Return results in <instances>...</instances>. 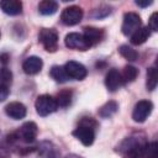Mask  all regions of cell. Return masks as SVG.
<instances>
[{
  "mask_svg": "<svg viewBox=\"0 0 158 158\" xmlns=\"http://www.w3.org/2000/svg\"><path fill=\"white\" fill-rule=\"evenodd\" d=\"M95 126L96 122L91 117H84L80 121V125L73 131V136L84 146H91L95 139Z\"/></svg>",
  "mask_w": 158,
  "mask_h": 158,
  "instance_id": "obj_1",
  "label": "cell"
},
{
  "mask_svg": "<svg viewBox=\"0 0 158 158\" xmlns=\"http://www.w3.org/2000/svg\"><path fill=\"white\" fill-rule=\"evenodd\" d=\"M35 107H36V111L40 116H48L49 114L54 112L58 109V105H57L56 98L47 95V94H43L36 99Z\"/></svg>",
  "mask_w": 158,
  "mask_h": 158,
  "instance_id": "obj_2",
  "label": "cell"
},
{
  "mask_svg": "<svg viewBox=\"0 0 158 158\" xmlns=\"http://www.w3.org/2000/svg\"><path fill=\"white\" fill-rule=\"evenodd\" d=\"M38 40L47 52H56L58 48V33L53 28H42Z\"/></svg>",
  "mask_w": 158,
  "mask_h": 158,
  "instance_id": "obj_3",
  "label": "cell"
},
{
  "mask_svg": "<svg viewBox=\"0 0 158 158\" xmlns=\"http://www.w3.org/2000/svg\"><path fill=\"white\" fill-rule=\"evenodd\" d=\"M37 133H38L37 125L32 121H28V122H25L19 128V131L15 133V137L17 141H22L25 143H31L37 137Z\"/></svg>",
  "mask_w": 158,
  "mask_h": 158,
  "instance_id": "obj_4",
  "label": "cell"
},
{
  "mask_svg": "<svg viewBox=\"0 0 158 158\" xmlns=\"http://www.w3.org/2000/svg\"><path fill=\"white\" fill-rule=\"evenodd\" d=\"M153 110V104L149 100H139L132 111V118L135 122L142 123L147 120V117L151 115Z\"/></svg>",
  "mask_w": 158,
  "mask_h": 158,
  "instance_id": "obj_5",
  "label": "cell"
},
{
  "mask_svg": "<svg viewBox=\"0 0 158 158\" xmlns=\"http://www.w3.org/2000/svg\"><path fill=\"white\" fill-rule=\"evenodd\" d=\"M64 43L68 48L77 51H88L91 47L90 43L86 41V38L83 36V33H77V32L68 33L64 38Z\"/></svg>",
  "mask_w": 158,
  "mask_h": 158,
  "instance_id": "obj_6",
  "label": "cell"
},
{
  "mask_svg": "<svg viewBox=\"0 0 158 158\" xmlns=\"http://www.w3.org/2000/svg\"><path fill=\"white\" fill-rule=\"evenodd\" d=\"M81 19H83V10L79 6L65 7L60 14V21L67 26L78 25L81 21Z\"/></svg>",
  "mask_w": 158,
  "mask_h": 158,
  "instance_id": "obj_7",
  "label": "cell"
},
{
  "mask_svg": "<svg viewBox=\"0 0 158 158\" xmlns=\"http://www.w3.org/2000/svg\"><path fill=\"white\" fill-rule=\"evenodd\" d=\"M141 27V17L136 12H126L123 15V21L121 26V31L125 36H131Z\"/></svg>",
  "mask_w": 158,
  "mask_h": 158,
  "instance_id": "obj_8",
  "label": "cell"
},
{
  "mask_svg": "<svg viewBox=\"0 0 158 158\" xmlns=\"http://www.w3.org/2000/svg\"><path fill=\"white\" fill-rule=\"evenodd\" d=\"M64 69H65V73H67L68 78L74 79V80H83L88 74L86 68L81 63L75 62V60L67 62L65 65H64Z\"/></svg>",
  "mask_w": 158,
  "mask_h": 158,
  "instance_id": "obj_9",
  "label": "cell"
},
{
  "mask_svg": "<svg viewBox=\"0 0 158 158\" xmlns=\"http://www.w3.org/2000/svg\"><path fill=\"white\" fill-rule=\"evenodd\" d=\"M38 158H60L59 148L51 141H43L37 147Z\"/></svg>",
  "mask_w": 158,
  "mask_h": 158,
  "instance_id": "obj_10",
  "label": "cell"
},
{
  "mask_svg": "<svg viewBox=\"0 0 158 158\" xmlns=\"http://www.w3.org/2000/svg\"><path fill=\"white\" fill-rule=\"evenodd\" d=\"M122 84H123V81L121 78V73L115 68L110 69L105 77V85H106L107 90L114 93V91L118 90Z\"/></svg>",
  "mask_w": 158,
  "mask_h": 158,
  "instance_id": "obj_11",
  "label": "cell"
},
{
  "mask_svg": "<svg viewBox=\"0 0 158 158\" xmlns=\"http://www.w3.org/2000/svg\"><path fill=\"white\" fill-rule=\"evenodd\" d=\"M26 106L22 102L12 101L5 106V114L12 120H21L26 116Z\"/></svg>",
  "mask_w": 158,
  "mask_h": 158,
  "instance_id": "obj_12",
  "label": "cell"
},
{
  "mask_svg": "<svg viewBox=\"0 0 158 158\" xmlns=\"http://www.w3.org/2000/svg\"><path fill=\"white\" fill-rule=\"evenodd\" d=\"M42 67H43L42 59L40 57H36V56H31V57L26 58L22 63V69L28 75H35V74L40 73Z\"/></svg>",
  "mask_w": 158,
  "mask_h": 158,
  "instance_id": "obj_13",
  "label": "cell"
},
{
  "mask_svg": "<svg viewBox=\"0 0 158 158\" xmlns=\"http://www.w3.org/2000/svg\"><path fill=\"white\" fill-rule=\"evenodd\" d=\"M0 9L10 16H16L22 12V2L19 0H1Z\"/></svg>",
  "mask_w": 158,
  "mask_h": 158,
  "instance_id": "obj_14",
  "label": "cell"
},
{
  "mask_svg": "<svg viewBox=\"0 0 158 158\" xmlns=\"http://www.w3.org/2000/svg\"><path fill=\"white\" fill-rule=\"evenodd\" d=\"M83 36L86 38V41L90 43V46L93 47L94 44L99 43L104 36V32L99 28L95 27H84V33Z\"/></svg>",
  "mask_w": 158,
  "mask_h": 158,
  "instance_id": "obj_15",
  "label": "cell"
},
{
  "mask_svg": "<svg viewBox=\"0 0 158 158\" xmlns=\"http://www.w3.org/2000/svg\"><path fill=\"white\" fill-rule=\"evenodd\" d=\"M151 36V31L148 27H139L136 32L131 35V43L135 46H139L144 43Z\"/></svg>",
  "mask_w": 158,
  "mask_h": 158,
  "instance_id": "obj_16",
  "label": "cell"
},
{
  "mask_svg": "<svg viewBox=\"0 0 158 158\" xmlns=\"http://www.w3.org/2000/svg\"><path fill=\"white\" fill-rule=\"evenodd\" d=\"M57 10H58V4L53 0H43L38 4V11L44 16L53 15L57 12Z\"/></svg>",
  "mask_w": 158,
  "mask_h": 158,
  "instance_id": "obj_17",
  "label": "cell"
},
{
  "mask_svg": "<svg viewBox=\"0 0 158 158\" xmlns=\"http://www.w3.org/2000/svg\"><path fill=\"white\" fill-rule=\"evenodd\" d=\"M72 98H73L72 90L65 89V90L59 91L58 95H57V98H56V101H57L58 107H68L70 105V102H72Z\"/></svg>",
  "mask_w": 158,
  "mask_h": 158,
  "instance_id": "obj_18",
  "label": "cell"
},
{
  "mask_svg": "<svg viewBox=\"0 0 158 158\" xmlns=\"http://www.w3.org/2000/svg\"><path fill=\"white\" fill-rule=\"evenodd\" d=\"M49 74H51V77H52L56 81H58V83H65V81L69 79L68 75H67V73H65L64 67H60V65H53V67L51 68Z\"/></svg>",
  "mask_w": 158,
  "mask_h": 158,
  "instance_id": "obj_19",
  "label": "cell"
},
{
  "mask_svg": "<svg viewBox=\"0 0 158 158\" xmlns=\"http://www.w3.org/2000/svg\"><path fill=\"white\" fill-rule=\"evenodd\" d=\"M138 75V69L133 65H126L121 73V78L123 83H131L133 81Z\"/></svg>",
  "mask_w": 158,
  "mask_h": 158,
  "instance_id": "obj_20",
  "label": "cell"
},
{
  "mask_svg": "<svg viewBox=\"0 0 158 158\" xmlns=\"http://www.w3.org/2000/svg\"><path fill=\"white\" fill-rule=\"evenodd\" d=\"M117 109H118V105H117L116 101H109V102H106L105 105H102L100 107L99 115L101 117H110L117 111Z\"/></svg>",
  "mask_w": 158,
  "mask_h": 158,
  "instance_id": "obj_21",
  "label": "cell"
},
{
  "mask_svg": "<svg viewBox=\"0 0 158 158\" xmlns=\"http://www.w3.org/2000/svg\"><path fill=\"white\" fill-rule=\"evenodd\" d=\"M118 52H120V54L125 58V59H127V60H136L137 58H138V53L132 48V47H130L128 44H122L120 48H118Z\"/></svg>",
  "mask_w": 158,
  "mask_h": 158,
  "instance_id": "obj_22",
  "label": "cell"
},
{
  "mask_svg": "<svg viewBox=\"0 0 158 158\" xmlns=\"http://www.w3.org/2000/svg\"><path fill=\"white\" fill-rule=\"evenodd\" d=\"M157 70L154 67H151L148 68L147 70V81H146V85H147V89L148 90H154L156 86H157Z\"/></svg>",
  "mask_w": 158,
  "mask_h": 158,
  "instance_id": "obj_23",
  "label": "cell"
},
{
  "mask_svg": "<svg viewBox=\"0 0 158 158\" xmlns=\"http://www.w3.org/2000/svg\"><path fill=\"white\" fill-rule=\"evenodd\" d=\"M12 83V73L6 67L0 68V86H7L10 88Z\"/></svg>",
  "mask_w": 158,
  "mask_h": 158,
  "instance_id": "obj_24",
  "label": "cell"
},
{
  "mask_svg": "<svg viewBox=\"0 0 158 158\" xmlns=\"http://www.w3.org/2000/svg\"><path fill=\"white\" fill-rule=\"evenodd\" d=\"M110 12H111V7L102 5V6H100V7H98V9H95L93 11V16L96 17V19H101V17L107 16Z\"/></svg>",
  "mask_w": 158,
  "mask_h": 158,
  "instance_id": "obj_25",
  "label": "cell"
},
{
  "mask_svg": "<svg viewBox=\"0 0 158 158\" xmlns=\"http://www.w3.org/2000/svg\"><path fill=\"white\" fill-rule=\"evenodd\" d=\"M157 22H158V12H153L151 15V17H149V26H148V28L154 31V32H157L158 31V23Z\"/></svg>",
  "mask_w": 158,
  "mask_h": 158,
  "instance_id": "obj_26",
  "label": "cell"
},
{
  "mask_svg": "<svg viewBox=\"0 0 158 158\" xmlns=\"http://www.w3.org/2000/svg\"><path fill=\"white\" fill-rule=\"evenodd\" d=\"M10 93V89L7 86H0V101H4L5 99H7Z\"/></svg>",
  "mask_w": 158,
  "mask_h": 158,
  "instance_id": "obj_27",
  "label": "cell"
},
{
  "mask_svg": "<svg viewBox=\"0 0 158 158\" xmlns=\"http://www.w3.org/2000/svg\"><path fill=\"white\" fill-rule=\"evenodd\" d=\"M151 4H152V1H139V0L136 1V5H138V6H141V7H147V6L151 5Z\"/></svg>",
  "mask_w": 158,
  "mask_h": 158,
  "instance_id": "obj_28",
  "label": "cell"
},
{
  "mask_svg": "<svg viewBox=\"0 0 158 158\" xmlns=\"http://www.w3.org/2000/svg\"><path fill=\"white\" fill-rule=\"evenodd\" d=\"M65 158H81V157H79V156H77V154H68Z\"/></svg>",
  "mask_w": 158,
  "mask_h": 158,
  "instance_id": "obj_29",
  "label": "cell"
}]
</instances>
